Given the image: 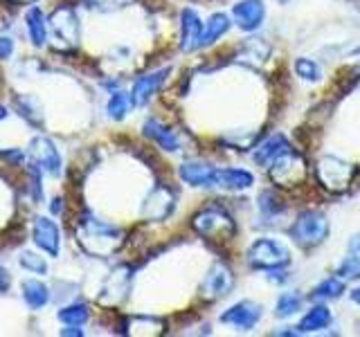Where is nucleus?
<instances>
[{
	"instance_id": "obj_29",
	"label": "nucleus",
	"mask_w": 360,
	"mask_h": 337,
	"mask_svg": "<svg viewBox=\"0 0 360 337\" xmlns=\"http://www.w3.org/2000/svg\"><path fill=\"white\" fill-rule=\"evenodd\" d=\"M295 72L304 81H320V77H322L320 65L313 59H307V56H302V59L295 61Z\"/></svg>"
},
{
	"instance_id": "obj_36",
	"label": "nucleus",
	"mask_w": 360,
	"mask_h": 337,
	"mask_svg": "<svg viewBox=\"0 0 360 337\" xmlns=\"http://www.w3.org/2000/svg\"><path fill=\"white\" fill-rule=\"evenodd\" d=\"M61 335H82V331H79V329H65V331H61Z\"/></svg>"
},
{
	"instance_id": "obj_22",
	"label": "nucleus",
	"mask_w": 360,
	"mask_h": 337,
	"mask_svg": "<svg viewBox=\"0 0 360 337\" xmlns=\"http://www.w3.org/2000/svg\"><path fill=\"white\" fill-rule=\"evenodd\" d=\"M230 29V18L225 14H214L210 16V20L205 22V32H202V48L217 43L225 32Z\"/></svg>"
},
{
	"instance_id": "obj_34",
	"label": "nucleus",
	"mask_w": 360,
	"mask_h": 337,
	"mask_svg": "<svg viewBox=\"0 0 360 337\" xmlns=\"http://www.w3.org/2000/svg\"><path fill=\"white\" fill-rule=\"evenodd\" d=\"M50 209H52V213H59L61 211V200H54L50 205Z\"/></svg>"
},
{
	"instance_id": "obj_17",
	"label": "nucleus",
	"mask_w": 360,
	"mask_h": 337,
	"mask_svg": "<svg viewBox=\"0 0 360 337\" xmlns=\"http://www.w3.org/2000/svg\"><path fill=\"white\" fill-rule=\"evenodd\" d=\"M144 135L149 140H153L165 151H172V153L180 151V140L176 138V133L169 131L165 124H160L158 119H146L144 121Z\"/></svg>"
},
{
	"instance_id": "obj_27",
	"label": "nucleus",
	"mask_w": 360,
	"mask_h": 337,
	"mask_svg": "<svg viewBox=\"0 0 360 337\" xmlns=\"http://www.w3.org/2000/svg\"><path fill=\"white\" fill-rule=\"evenodd\" d=\"M131 106H133V97L131 95L115 93L108 99V115L112 119H124V117H127V112L131 110Z\"/></svg>"
},
{
	"instance_id": "obj_7",
	"label": "nucleus",
	"mask_w": 360,
	"mask_h": 337,
	"mask_svg": "<svg viewBox=\"0 0 360 337\" xmlns=\"http://www.w3.org/2000/svg\"><path fill=\"white\" fill-rule=\"evenodd\" d=\"M232 288H234V275H232V270L221 261H217L207 270V275L200 284L202 295L207 299H219V297L230 295Z\"/></svg>"
},
{
	"instance_id": "obj_39",
	"label": "nucleus",
	"mask_w": 360,
	"mask_h": 337,
	"mask_svg": "<svg viewBox=\"0 0 360 337\" xmlns=\"http://www.w3.org/2000/svg\"><path fill=\"white\" fill-rule=\"evenodd\" d=\"M18 3H32V0H18Z\"/></svg>"
},
{
	"instance_id": "obj_33",
	"label": "nucleus",
	"mask_w": 360,
	"mask_h": 337,
	"mask_svg": "<svg viewBox=\"0 0 360 337\" xmlns=\"http://www.w3.org/2000/svg\"><path fill=\"white\" fill-rule=\"evenodd\" d=\"M7 288H9V275L0 267V292H5Z\"/></svg>"
},
{
	"instance_id": "obj_20",
	"label": "nucleus",
	"mask_w": 360,
	"mask_h": 337,
	"mask_svg": "<svg viewBox=\"0 0 360 337\" xmlns=\"http://www.w3.org/2000/svg\"><path fill=\"white\" fill-rule=\"evenodd\" d=\"M331 324V310L326 306H313L297 324V333H315Z\"/></svg>"
},
{
	"instance_id": "obj_19",
	"label": "nucleus",
	"mask_w": 360,
	"mask_h": 337,
	"mask_svg": "<svg viewBox=\"0 0 360 337\" xmlns=\"http://www.w3.org/2000/svg\"><path fill=\"white\" fill-rule=\"evenodd\" d=\"M52 29L59 39L68 41V43H75L79 37V25H77V18L72 14V9H65L61 7L56 14L52 16Z\"/></svg>"
},
{
	"instance_id": "obj_15",
	"label": "nucleus",
	"mask_w": 360,
	"mask_h": 337,
	"mask_svg": "<svg viewBox=\"0 0 360 337\" xmlns=\"http://www.w3.org/2000/svg\"><path fill=\"white\" fill-rule=\"evenodd\" d=\"M34 243L48 254H59V227L48 218H34Z\"/></svg>"
},
{
	"instance_id": "obj_16",
	"label": "nucleus",
	"mask_w": 360,
	"mask_h": 337,
	"mask_svg": "<svg viewBox=\"0 0 360 337\" xmlns=\"http://www.w3.org/2000/svg\"><path fill=\"white\" fill-rule=\"evenodd\" d=\"M167 74H169V67H165V70H158V72H151V74H146V77H140L138 81H135L133 93H131L133 104H138V106L146 104V101H149L158 93V90H160V86L165 84Z\"/></svg>"
},
{
	"instance_id": "obj_32",
	"label": "nucleus",
	"mask_w": 360,
	"mask_h": 337,
	"mask_svg": "<svg viewBox=\"0 0 360 337\" xmlns=\"http://www.w3.org/2000/svg\"><path fill=\"white\" fill-rule=\"evenodd\" d=\"M11 50H14V43H11L9 39H0V59H9L11 56Z\"/></svg>"
},
{
	"instance_id": "obj_5",
	"label": "nucleus",
	"mask_w": 360,
	"mask_h": 337,
	"mask_svg": "<svg viewBox=\"0 0 360 337\" xmlns=\"http://www.w3.org/2000/svg\"><path fill=\"white\" fill-rule=\"evenodd\" d=\"M270 171V178H273V183L279 185V187H297L300 183H304V178H307V162H304V157L295 151H286L281 157L268 166Z\"/></svg>"
},
{
	"instance_id": "obj_14",
	"label": "nucleus",
	"mask_w": 360,
	"mask_h": 337,
	"mask_svg": "<svg viewBox=\"0 0 360 337\" xmlns=\"http://www.w3.org/2000/svg\"><path fill=\"white\" fill-rule=\"evenodd\" d=\"M292 146H290V142L284 138V135H270L268 140H264L262 144L257 146L255 149V153H252V157H255V162L259 164V166H264V168H268L270 164H273L277 157H281L286 151H290Z\"/></svg>"
},
{
	"instance_id": "obj_24",
	"label": "nucleus",
	"mask_w": 360,
	"mask_h": 337,
	"mask_svg": "<svg viewBox=\"0 0 360 337\" xmlns=\"http://www.w3.org/2000/svg\"><path fill=\"white\" fill-rule=\"evenodd\" d=\"M302 303H304V297L297 295V292H281L275 303V317L279 319L292 317V315L302 310Z\"/></svg>"
},
{
	"instance_id": "obj_18",
	"label": "nucleus",
	"mask_w": 360,
	"mask_h": 337,
	"mask_svg": "<svg viewBox=\"0 0 360 337\" xmlns=\"http://www.w3.org/2000/svg\"><path fill=\"white\" fill-rule=\"evenodd\" d=\"M255 185V176L245 168H219L217 187L228 191H245Z\"/></svg>"
},
{
	"instance_id": "obj_21",
	"label": "nucleus",
	"mask_w": 360,
	"mask_h": 337,
	"mask_svg": "<svg viewBox=\"0 0 360 337\" xmlns=\"http://www.w3.org/2000/svg\"><path fill=\"white\" fill-rule=\"evenodd\" d=\"M342 295H345V279L329 277V279L320 281V284L313 288L311 299L313 301H333V299H340Z\"/></svg>"
},
{
	"instance_id": "obj_9",
	"label": "nucleus",
	"mask_w": 360,
	"mask_h": 337,
	"mask_svg": "<svg viewBox=\"0 0 360 337\" xmlns=\"http://www.w3.org/2000/svg\"><path fill=\"white\" fill-rule=\"evenodd\" d=\"M232 18L236 22V27L243 32L259 29L266 18L264 0H239V3L232 7Z\"/></svg>"
},
{
	"instance_id": "obj_8",
	"label": "nucleus",
	"mask_w": 360,
	"mask_h": 337,
	"mask_svg": "<svg viewBox=\"0 0 360 337\" xmlns=\"http://www.w3.org/2000/svg\"><path fill=\"white\" fill-rule=\"evenodd\" d=\"M262 319V306L255 301H239L230 306L221 315V324H228V326H234V329L239 331H250L257 326V322Z\"/></svg>"
},
{
	"instance_id": "obj_26",
	"label": "nucleus",
	"mask_w": 360,
	"mask_h": 337,
	"mask_svg": "<svg viewBox=\"0 0 360 337\" xmlns=\"http://www.w3.org/2000/svg\"><path fill=\"white\" fill-rule=\"evenodd\" d=\"M259 209H262L264 216H279V213L286 209V205H284V200L270 189V191H264V194L259 196Z\"/></svg>"
},
{
	"instance_id": "obj_30",
	"label": "nucleus",
	"mask_w": 360,
	"mask_h": 337,
	"mask_svg": "<svg viewBox=\"0 0 360 337\" xmlns=\"http://www.w3.org/2000/svg\"><path fill=\"white\" fill-rule=\"evenodd\" d=\"M335 275L340 277V279H347V281L360 279V254L347 256L345 261L338 265V272Z\"/></svg>"
},
{
	"instance_id": "obj_2",
	"label": "nucleus",
	"mask_w": 360,
	"mask_h": 337,
	"mask_svg": "<svg viewBox=\"0 0 360 337\" xmlns=\"http://www.w3.org/2000/svg\"><path fill=\"white\" fill-rule=\"evenodd\" d=\"M245 258H248V265H250L252 270H264V272H270V270L286 267L290 263V252L281 241L257 239L250 245Z\"/></svg>"
},
{
	"instance_id": "obj_13",
	"label": "nucleus",
	"mask_w": 360,
	"mask_h": 337,
	"mask_svg": "<svg viewBox=\"0 0 360 337\" xmlns=\"http://www.w3.org/2000/svg\"><path fill=\"white\" fill-rule=\"evenodd\" d=\"M172 209H174V194L165 187H158L151 191L149 198L144 200L142 216L149 220H162L172 213Z\"/></svg>"
},
{
	"instance_id": "obj_28",
	"label": "nucleus",
	"mask_w": 360,
	"mask_h": 337,
	"mask_svg": "<svg viewBox=\"0 0 360 337\" xmlns=\"http://www.w3.org/2000/svg\"><path fill=\"white\" fill-rule=\"evenodd\" d=\"M88 306L86 303H72V306H65L59 312V319L63 324H70V326H82L88 319Z\"/></svg>"
},
{
	"instance_id": "obj_3",
	"label": "nucleus",
	"mask_w": 360,
	"mask_h": 337,
	"mask_svg": "<svg viewBox=\"0 0 360 337\" xmlns=\"http://www.w3.org/2000/svg\"><path fill=\"white\" fill-rule=\"evenodd\" d=\"M191 227L196 230L198 236H205L210 241H230L236 232L234 220L221 207H214V205L200 209L196 216L191 218Z\"/></svg>"
},
{
	"instance_id": "obj_11",
	"label": "nucleus",
	"mask_w": 360,
	"mask_h": 337,
	"mask_svg": "<svg viewBox=\"0 0 360 337\" xmlns=\"http://www.w3.org/2000/svg\"><path fill=\"white\" fill-rule=\"evenodd\" d=\"M217 173H219L217 166H212L210 162H200V160L185 162L178 168L180 180L191 187H217Z\"/></svg>"
},
{
	"instance_id": "obj_23",
	"label": "nucleus",
	"mask_w": 360,
	"mask_h": 337,
	"mask_svg": "<svg viewBox=\"0 0 360 337\" xmlns=\"http://www.w3.org/2000/svg\"><path fill=\"white\" fill-rule=\"evenodd\" d=\"M22 299L27 301L30 308H43L50 299V292L41 281L32 279V281H25V284H22Z\"/></svg>"
},
{
	"instance_id": "obj_25",
	"label": "nucleus",
	"mask_w": 360,
	"mask_h": 337,
	"mask_svg": "<svg viewBox=\"0 0 360 337\" xmlns=\"http://www.w3.org/2000/svg\"><path fill=\"white\" fill-rule=\"evenodd\" d=\"M27 32H30V39L34 45H43L45 43V37H48V29H45V20H43V14L39 7H32L27 11Z\"/></svg>"
},
{
	"instance_id": "obj_6",
	"label": "nucleus",
	"mask_w": 360,
	"mask_h": 337,
	"mask_svg": "<svg viewBox=\"0 0 360 337\" xmlns=\"http://www.w3.org/2000/svg\"><path fill=\"white\" fill-rule=\"evenodd\" d=\"M93 239V245H88L86 250L93 252L95 250V243H106L112 250H117L120 243H122V234L117 227H112V225L108 223H101L97 218H86L82 220V225H79V241H90Z\"/></svg>"
},
{
	"instance_id": "obj_12",
	"label": "nucleus",
	"mask_w": 360,
	"mask_h": 337,
	"mask_svg": "<svg viewBox=\"0 0 360 337\" xmlns=\"http://www.w3.org/2000/svg\"><path fill=\"white\" fill-rule=\"evenodd\" d=\"M30 157L34 160V164L45 168L48 173H59L61 171V157L56 153L54 144L45 138H34L30 142Z\"/></svg>"
},
{
	"instance_id": "obj_31",
	"label": "nucleus",
	"mask_w": 360,
	"mask_h": 337,
	"mask_svg": "<svg viewBox=\"0 0 360 337\" xmlns=\"http://www.w3.org/2000/svg\"><path fill=\"white\" fill-rule=\"evenodd\" d=\"M20 265H22V267H27L30 272H39V275H45V272H48V265H45L43 258L37 256V254H32V252H22V256H20Z\"/></svg>"
},
{
	"instance_id": "obj_35",
	"label": "nucleus",
	"mask_w": 360,
	"mask_h": 337,
	"mask_svg": "<svg viewBox=\"0 0 360 337\" xmlns=\"http://www.w3.org/2000/svg\"><path fill=\"white\" fill-rule=\"evenodd\" d=\"M352 301H354V303H358V306H360V288H356V290L352 292Z\"/></svg>"
},
{
	"instance_id": "obj_4",
	"label": "nucleus",
	"mask_w": 360,
	"mask_h": 337,
	"mask_svg": "<svg viewBox=\"0 0 360 337\" xmlns=\"http://www.w3.org/2000/svg\"><path fill=\"white\" fill-rule=\"evenodd\" d=\"M315 178H318V183L326 191L342 194L354 180V166L335 155H324L322 160L315 164Z\"/></svg>"
},
{
	"instance_id": "obj_38",
	"label": "nucleus",
	"mask_w": 360,
	"mask_h": 337,
	"mask_svg": "<svg viewBox=\"0 0 360 337\" xmlns=\"http://www.w3.org/2000/svg\"><path fill=\"white\" fill-rule=\"evenodd\" d=\"M5 115H7V112H5V108H0V119H5Z\"/></svg>"
},
{
	"instance_id": "obj_10",
	"label": "nucleus",
	"mask_w": 360,
	"mask_h": 337,
	"mask_svg": "<svg viewBox=\"0 0 360 337\" xmlns=\"http://www.w3.org/2000/svg\"><path fill=\"white\" fill-rule=\"evenodd\" d=\"M202 32L205 25L198 18L194 9H183L180 14V50L183 52H194L202 48Z\"/></svg>"
},
{
	"instance_id": "obj_1",
	"label": "nucleus",
	"mask_w": 360,
	"mask_h": 337,
	"mask_svg": "<svg viewBox=\"0 0 360 337\" xmlns=\"http://www.w3.org/2000/svg\"><path fill=\"white\" fill-rule=\"evenodd\" d=\"M329 218L326 213L318 211V209H307L302 211L295 218V223L290 225V239L295 241L304 250H311V247L322 245L326 239H329Z\"/></svg>"
},
{
	"instance_id": "obj_37",
	"label": "nucleus",
	"mask_w": 360,
	"mask_h": 337,
	"mask_svg": "<svg viewBox=\"0 0 360 337\" xmlns=\"http://www.w3.org/2000/svg\"><path fill=\"white\" fill-rule=\"evenodd\" d=\"M97 3H104V5H106V3H108V5H110V3H117V5H122V3H127V0H97Z\"/></svg>"
}]
</instances>
